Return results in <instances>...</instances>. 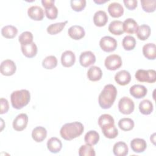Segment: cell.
Segmentation results:
<instances>
[{"instance_id":"cell-24","label":"cell","mask_w":156,"mask_h":156,"mask_svg":"<svg viewBox=\"0 0 156 156\" xmlns=\"http://www.w3.org/2000/svg\"><path fill=\"white\" fill-rule=\"evenodd\" d=\"M102 76V71L101 69L96 66H91L87 71L88 79L91 81L99 80Z\"/></svg>"},{"instance_id":"cell-4","label":"cell","mask_w":156,"mask_h":156,"mask_svg":"<svg viewBox=\"0 0 156 156\" xmlns=\"http://www.w3.org/2000/svg\"><path fill=\"white\" fill-rule=\"evenodd\" d=\"M137 80L141 82L154 83L156 80V72L154 69H138L135 74Z\"/></svg>"},{"instance_id":"cell-12","label":"cell","mask_w":156,"mask_h":156,"mask_svg":"<svg viewBox=\"0 0 156 156\" xmlns=\"http://www.w3.org/2000/svg\"><path fill=\"white\" fill-rule=\"evenodd\" d=\"M68 34L71 38L78 40L85 36V32L82 26L79 25H73L68 29Z\"/></svg>"},{"instance_id":"cell-27","label":"cell","mask_w":156,"mask_h":156,"mask_svg":"<svg viewBox=\"0 0 156 156\" xmlns=\"http://www.w3.org/2000/svg\"><path fill=\"white\" fill-rule=\"evenodd\" d=\"M122 26L124 32L127 34H133L135 32L138 27V24L134 19L129 18L125 20V21L122 23Z\"/></svg>"},{"instance_id":"cell-9","label":"cell","mask_w":156,"mask_h":156,"mask_svg":"<svg viewBox=\"0 0 156 156\" xmlns=\"http://www.w3.org/2000/svg\"><path fill=\"white\" fill-rule=\"evenodd\" d=\"M28 122V116L26 113H20L18 115L13 121V128L16 131L24 130Z\"/></svg>"},{"instance_id":"cell-6","label":"cell","mask_w":156,"mask_h":156,"mask_svg":"<svg viewBox=\"0 0 156 156\" xmlns=\"http://www.w3.org/2000/svg\"><path fill=\"white\" fill-rule=\"evenodd\" d=\"M122 63L121 57L117 54H111L107 56L104 61V65L106 68L111 71H115L119 68Z\"/></svg>"},{"instance_id":"cell-26","label":"cell","mask_w":156,"mask_h":156,"mask_svg":"<svg viewBox=\"0 0 156 156\" xmlns=\"http://www.w3.org/2000/svg\"><path fill=\"white\" fill-rule=\"evenodd\" d=\"M128 152L127 145L123 141H118L113 146V152L116 156H125L127 155Z\"/></svg>"},{"instance_id":"cell-1","label":"cell","mask_w":156,"mask_h":156,"mask_svg":"<svg viewBox=\"0 0 156 156\" xmlns=\"http://www.w3.org/2000/svg\"><path fill=\"white\" fill-rule=\"evenodd\" d=\"M117 95L116 88L112 84L104 86L98 97V102L102 108L107 109L113 104Z\"/></svg>"},{"instance_id":"cell-43","label":"cell","mask_w":156,"mask_h":156,"mask_svg":"<svg viewBox=\"0 0 156 156\" xmlns=\"http://www.w3.org/2000/svg\"><path fill=\"white\" fill-rule=\"evenodd\" d=\"M123 2L125 6L129 10L135 9L138 4V1L136 0H124Z\"/></svg>"},{"instance_id":"cell-17","label":"cell","mask_w":156,"mask_h":156,"mask_svg":"<svg viewBox=\"0 0 156 156\" xmlns=\"http://www.w3.org/2000/svg\"><path fill=\"white\" fill-rule=\"evenodd\" d=\"M131 80V76L129 71L121 70L118 71L115 76V80L120 85L128 84Z\"/></svg>"},{"instance_id":"cell-29","label":"cell","mask_w":156,"mask_h":156,"mask_svg":"<svg viewBox=\"0 0 156 156\" xmlns=\"http://www.w3.org/2000/svg\"><path fill=\"white\" fill-rule=\"evenodd\" d=\"M99 140V134L96 130H90L86 133L84 140L86 144L90 145L96 144Z\"/></svg>"},{"instance_id":"cell-16","label":"cell","mask_w":156,"mask_h":156,"mask_svg":"<svg viewBox=\"0 0 156 156\" xmlns=\"http://www.w3.org/2000/svg\"><path fill=\"white\" fill-rule=\"evenodd\" d=\"M76 62V56L71 51H66L63 52L61 56L62 65L65 67H70L73 66Z\"/></svg>"},{"instance_id":"cell-5","label":"cell","mask_w":156,"mask_h":156,"mask_svg":"<svg viewBox=\"0 0 156 156\" xmlns=\"http://www.w3.org/2000/svg\"><path fill=\"white\" fill-rule=\"evenodd\" d=\"M135 108L133 101L127 96H124L120 99L118 102L119 111L124 115H129L133 112Z\"/></svg>"},{"instance_id":"cell-35","label":"cell","mask_w":156,"mask_h":156,"mask_svg":"<svg viewBox=\"0 0 156 156\" xmlns=\"http://www.w3.org/2000/svg\"><path fill=\"white\" fill-rule=\"evenodd\" d=\"M122 44L125 50L130 51L133 49L135 47L136 40L131 35H127L124 37Z\"/></svg>"},{"instance_id":"cell-39","label":"cell","mask_w":156,"mask_h":156,"mask_svg":"<svg viewBox=\"0 0 156 156\" xmlns=\"http://www.w3.org/2000/svg\"><path fill=\"white\" fill-rule=\"evenodd\" d=\"M98 124L100 127L110 124H115V121L112 116L109 114H102L98 118Z\"/></svg>"},{"instance_id":"cell-42","label":"cell","mask_w":156,"mask_h":156,"mask_svg":"<svg viewBox=\"0 0 156 156\" xmlns=\"http://www.w3.org/2000/svg\"><path fill=\"white\" fill-rule=\"evenodd\" d=\"M0 104H1V111L0 113L1 114H4L7 112L9 110V102L8 101L3 98H1L0 99Z\"/></svg>"},{"instance_id":"cell-20","label":"cell","mask_w":156,"mask_h":156,"mask_svg":"<svg viewBox=\"0 0 156 156\" xmlns=\"http://www.w3.org/2000/svg\"><path fill=\"white\" fill-rule=\"evenodd\" d=\"M46 135L47 130L42 126H37L32 131V137L33 140L37 143L43 141L46 138Z\"/></svg>"},{"instance_id":"cell-41","label":"cell","mask_w":156,"mask_h":156,"mask_svg":"<svg viewBox=\"0 0 156 156\" xmlns=\"http://www.w3.org/2000/svg\"><path fill=\"white\" fill-rule=\"evenodd\" d=\"M44 12L46 17L49 20H54L57 17L58 9L54 5L50 7L46 8Z\"/></svg>"},{"instance_id":"cell-15","label":"cell","mask_w":156,"mask_h":156,"mask_svg":"<svg viewBox=\"0 0 156 156\" xmlns=\"http://www.w3.org/2000/svg\"><path fill=\"white\" fill-rule=\"evenodd\" d=\"M130 147L134 152L141 153L146 149L147 143L144 139L136 138L130 141Z\"/></svg>"},{"instance_id":"cell-45","label":"cell","mask_w":156,"mask_h":156,"mask_svg":"<svg viewBox=\"0 0 156 156\" xmlns=\"http://www.w3.org/2000/svg\"><path fill=\"white\" fill-rule=\"evenodd\" d=\"M108 0H94V2L96 4H103V3H105L106 2H107Z\"/></svg>"},{"instance_id":"cell-31","label":"cell","mask_w":156,"mask_h":156,"mask_svg":"<svg viewBox=\"0 0 156 156\" xmlns=\"http://www.w3.org/2000/svg\"><path fill=\"white\" fill-rule=\"evenodd\" d=\"M154 107L152 102L148 99H144L140 102L139 110L143 115H149L153 111Z\"/></svg>"},{"instance_id":"cell-21","label":"cell","mask_w":156,"mask_h":156,"mask_svg":"<svg viewBox=\"0 0 156 156\" xmlns=\"http://www.w3.org/2000/svg\"><path fill=\"white\" fill-rule=\"evenodd\" d=\"M155 44L153 43L145 44L143 47V54L149 60H154L156 57Z\"/></svg>"},{"instance_id":"cell-19","label":"cell","mask_w":156,"mask_h":156,"mask_svg":"<svg viewBox=\"0 0 156 156\" xmlns=\"http://www.w3.org/2000/svg\"><path fill=\"white\" fill-rule=\"evenodd\" d=\"M108 21V16L104 10L97 11L93 16L94 24L98 27L104 26Z\"/></svg>"},{"instance_id":"cell-32","label":"cell","mask_w":156,"mask_h":156,"mask_svg":"<svg viewBox=\"0 0 156 156\" xmlns=\"http://www.w3.org/2000/svg\"><path fill=\"white\" fill-rule=\"evenodd\" d=\"M18 33L17 28L12 25L4 26L1 29L2 35L6 38H13Z\"/></svg>"},{"instance_id":"cell-38","label":"cell","mask_w":156,"mask_h":156,"mask_svg":"<svg viewBox=\"0 0 156 156\" xmlns=\"http://www.w3.org/2000/svg\"><path fill=\"white\" fill-rule=\"evenodd\" d=\"M18 41L21 43V45H26L32 43L33 35L29 31L23 32L20 34L18 37Z\"/></svg>"},{"instance_id":"cell-44","label":"cell","mask_w":156,"mask_h":156,"mask_svg":"<svg viewBox=\"0 0 156 156\" xmlns=\"http://www.w3.org/2000/svg\"><path fill=\"white\" fill-rule=\"evenodd\" d=\"M54 2H55L54 0H41V3L43 7H44V9L48 8L54 5Z\"/></svg>"},{"instance_id":"cell-25","label":"cell","mask_w":156,"mask_h":156,"mask_svg":"<svg viewBox=\"0 0 156 156\" xmlns=\"http://www.w3.org/2000/svg\"><path fill=\"white\" fill-rule=\"evenodd\" d=\"M151 30L149 26L147 24H142L138 26L135 33L137 37L141 40H146L151 35Z\"/></svg>"},{"instance_id":"cell-37","label":"cell","mask_w":156,"mask_h":156,"mask_svg":"<svg viewBox=\"0 0 156 156\" xmlns=\"http://www.w3.org/2000/svg\"><path fill=\"white\" fill-rule=\"evenodd\" d=\"M155 0H141V4L144 11L150 13L155 10Z\"/></svg>"},{"instance_id":"cell-3","label":"cell","mask_w":156,"mask_h":156,"mask_svg":"<svg viewBox=\"0 0 156 156\" xmlns=\"http://www.w3.org/2000/svg\"><path fill=\"white\" fill-rule=\"evenodd\" d=\"M12 107L16 109H21L27 105L30 100V92L27 90L14 91L10 95Z\"/></svg>"},{"instance_id":"cell-23","label":"cell","mask_w":156,"mask_h":156,"mask_svg":"<svg viewBox=\"0 0 156 156\" xmlns=\"http://www.w3.org/2000/svg\"><path fill=\"white\" fill-rule=\"evenodd\" d=\"M21 49L23 54L28 58L35 57L37 53V46L34 42L26 45H21Z\"/></svg>"},{"instance_id":"cell-34","label":"cell","mask_w":156,"mask_h":156,"mask_svg":"<svg viewBox=\"0 0 156 156\" xmlns=\"http://www.w3.org/2000/svg\"><path fill=\"white\" fill-rule=\"evenodd\" d=\"M119 127L124 131H129L134 127V121L129 118H123L118 121Z\"/></svg>"},{"instance_id":"cell-14","label":"cell","mask_w":156,"mask_h":156,"mask_svg":"<svg viewBox=\"0 0 156 156\" xmlns=\"http://www.w3.org/2000/svg\"><path fill=\"white\" fill-rule=\"evenodd\" d=\"M107 9L110 16L113 18L120 17L124 13V8L119 2H113L110 3L108 6Z\"/></svg>"},{"instance_id":"cell-10","label":"cell","mask_w":156,"mask_h":156,"mask_svg":"<svg viewBox=\"0 0 156 156\" xmlns=\"http://www.w3.org/2000/svg\"><path fill=\"white\" fill-rule=\"evenodd\" d=\"M96 62L95 55L90 51L82 52L79 57V62L83 67H88Z\"/></svg>"},{"instance_id":"cell-8","label":"cell","mask_w":156,"mask_h":156,"mask_svg":"<svg viewBox=\"0 0 156 156\" xmlns=\"http://www.w3.org/2000/svg\"><path fill=\"white\" fill-rule=\"evenodd\" d=\"M16 69V66L14 62L10 59H6L2 61L1 63L0 70L1 73L4 76H12Z\"/></svg>"},{"instance_id":"cell-18","label":"cell","mask_w":156,"mask_h":156,"mask_svg":"<svg viewBox=\"0 0 156 156\" xmlns=\"http://www.w3.org/2000/svg\"><path fill=\"white\" fill-rule=\"evenodd\" d=\"M47 147L51 152L56 154L59 152L62 149V143L58 138L52 137L48 140Z\"/></svg>"},{"instance_id":"cell-40","label":"cell","mask_w":156,"mask_h":156,"mask_svg":"<svg viewBox=\"0 0 156 156\" xmlns=\"http://www.w3.org/2000/svg\"><path fill=\"white\" fill-rule=\"evenodd\" d=\"M71 8L76 12L82 11L86 5L85 0H71Z\"/></svg>"},{"instance_id":"cell-28","label":"cell","mask_w":156,"mask_h":156,"mask_svg":"<svg viewBox=\"0 0 156 156\" xmlns=\"http://www.w3.org/2000/svg\"><path fill=\"white\" fill-rule=\"evenodd\" d=\"M108 30L110 33L116 35H120L124 33L122 22L119 20L112 21L108 26Z\"/></svg>"},{"instance_id":"cell-22","label":"cell","mask_w":156,"mask_h":156,"mask_svg":"<svg viewBox=\"0 0 156 156\" xmlns=\"http://www.w3.org/2000/svg\"><path fill=\"white\" fill-rule=\"evenodd\" d=\"M101 128L106 138L112 139L116 138L118 135V130L114 124L103 126Z\"/></svg>"},{"instance_id":"cell-30","label":"cell","mask_w":156,"mask_h":156,"mask_svg":"<svg viewBox=\"0 0 156 156\" xmlns=\"http://www.w3.org/2000/svg\"><path fill=\"white\" fill-rule=\"evenodd\" d=\"M67 23L68 21H65L63 22H60L50 24L48 26L46 29L47 32L50 35H56L63 29Z\"/></svg>"},{"instance_id":"cell-2","label":"cell","mask_w":156,"mask_h":156,"mask_svg":"<svg viewBox=\"0 0 156 156\" xmlns=\"http://www.w3.org/2000/svg\"><path fill=\"white\" fill-rule=\"evenodd\" d=\"M84 127L83 124L78 121L65 124L60 129L61 136L65 140L70 141L79 136L83 133Z\"/></svg>"},{"instance_id":"cell-33","label":"cell","mask_w":156,"mask_h":156,"mask_svg":"<svg viewBox=\"0 0 156 156\" xmlns=\"http://www.w3.org/2000/svg\"><path fill=\"white\" fill-rule=\"evenodd\" d=\"M57 65V59L54 55L46 57L42 61V66L47 69H52Z\"/></svg>"},{"instance_id":"cell-13","label":"cell","mask_w":156,"mask_h":156,"mask_svg":"<svg viewBox=\"0 0 156 156\" xmlns=\"http://www.w3.org/2000/svg\"><path fill=\"white\" fill-rule=\"evenodd\" d=\"M130 94L135 98L140 99L144 98L147 92V90L143 85L135 84L132 86L129 90Z\"/></svg>"},{"instance_id":"cell-11","label":"cell","mask_w":156,"mask_h":156,"mask_svg":"<svg viewBox=\"0 0 156 156\" xmlns=\"http://www.w3.org/2000/svg\"><path fill=\"white\" fill-rule=\"evenodd\" d=\"M28 16L35 21H41L44 18V11L39 5L30 6L27 10Z\"/></svg>"},{"instance_id":"cell-36","label":"cell","mask_w":156,"mask_h":156,"mask_svg":"<svg viewBox=\"0 0 156 156\" xmlns=\"http://www.w3.org/2000/svg\"><path fill=\"white\" fill-rule=\"evenodd\" d=\"M95 151L94 148L90 144L82 145L79 149V156H95Z\"/></svg>"},{"instance_id":"cell-7","label":"cell","mask_w":156,"mask_h":156,"mask_svg":"<svg viewBox=\"0 0 156 156\" xmlns=\"http://www.w3.org/2000/svg\"><path fill=\"white\" fill-rule=\"evenodd\" d=\"M101 48L105 52H110L114 51L117 47L116 40L112 37L104 36L99 41Z\"/></svg>"}]
</instances>
